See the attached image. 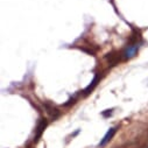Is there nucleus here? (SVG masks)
<instances>
[{
    "label": "nucleus",
    "mask_w": 148,
    "mask_h": 148,
    "mask_svg": "<svg viewBox=\"0 0 148 148\" xmlns=\"http://www.w3.org/2000/svg\"><path fill=\"white\" fill-rule=\"evenodd\" d=\"M116 132H117V127H111L107 132H106V134L104 135V138L100 140V142H99V146L100 147H104L111 139H112L113 138V135L116 134Z\"/></svg>",
    "instance_id": "2"
},
{
    "label": "nucleus",
    "mask_w": 148,
    "mask_h": 148,
    "mask_svg": "<svg viewBox=\"0 0 148 148\" xmlns=\"http://www.w3.org/2000/svg\"><path fill=\"white\" fill-rule=\"evenodd\" d=\"M47 120L46 119H41L40 120V123H39V125H38V127H36V135H35V141L36 140H39V138L42 135V133H43V131H45V128L47 127Z\"/></svg>",
    "instance_id": "3"
},
{
    "label": "nucleus",
    "mask_w": 148,
    "mask_h": 148,
    "mask_svg": "<svg viewBox=\"0 0 148 148\" xmlns=\"http://www.w3.org/2000/svg\"><path fill=\"white\" fill-rule=\"evenodd\" d=\"M138 50H139V46H138V45L127 46L126 49H125L124 53H123V56H124L125 60H131V58H133V57L138 54Z\"/></svg>",
    "instance_id": "1"
},
{
    "label": "nucleus",
    "mask_w": 148,
    "mask_h": 148,
    "mask_svg": "<svg viewBox=\"0 0 148 148\" xmlns=\"http://www.w3.org/2000/svg\"><path fill=\"white\" fill-rule=\"evenodd\" d=\"M98 81H99V77H98V75H96L95 77H93V79H92V82L89 84V86L84 90V95H89L93 89H95V86L98 84Z\"/></svg>",
    "instance_id": "4"
},
{
    "label": "nucleus",
    "mask_w": 148,
    "mask_h": 148,
    "mask_svg": "<svg viewBox=\"0 0 148 148\" xmlns=\"http://www.w3.org/2000/svg\"><path fill=\"white\" fill-rule=\"evenodd\" d=\"M112 111H113V110H106L105 112H103L101 114H103V117H105V118H106V117H110L111 114H112Z\"/></svg>",
    "instance_id": "5"
}]
</instances>
